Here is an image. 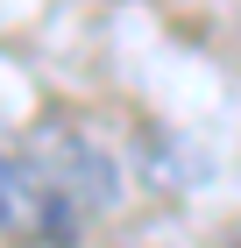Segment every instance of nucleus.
Here are the masks:
<instances>
[{
  "label": "nucleus",
  "mask_w": 241,
  "mask_h": 248,
  "mask_svg": "<svg viewBox=\"0 0 241 248\" xmlns=\"http://www.w3.org/2000/svg\"><path fill=\"white\" fill-rule=\"evenodd\" d=\"M113 199V170L93 142H0V234L64 241Z\"/></svg>",
  "instance_id": "f257e3e1"
}]
</instances>
